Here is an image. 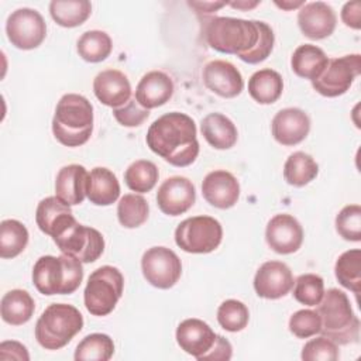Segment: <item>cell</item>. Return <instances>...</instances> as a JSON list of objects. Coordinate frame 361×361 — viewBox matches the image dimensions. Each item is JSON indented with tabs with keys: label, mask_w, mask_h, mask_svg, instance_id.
Segmentation results:
<instances>
[{
	"label": "cell",
	"mask_w": 361,
	"mask_h": 361,
	"mask_svg": "<svg viewBox=\"0 0 361 361\" xmlns=\"http://www.w3.org/2000/svg\"><path fill=\"white\" fill-rule=\"evenodd\" d=\"M149 149L173 166H189L199 155L196 124L185 113L172 111L158 117L145 137Z\"/></svg>",
	"instance_id": "obj_1"
},
{
	"label": "cell",
	"mask_w": 361,
	"mask_h": 361,
	"mask_svg": "<svg viewBox=\"0 0 361 361\" xmlns=\"http://www.w3.org/2000/svg\"><path fill=\"white\" fill-rule=\"evenodd\" d=\"M93 130V106L82 94H63L55 109L52 133L65 147L83 145Z\"/></svg>",
	"instance_id": "obj_2"
},
{
	"label": "cell",
	"mask_w": 361,
	"mask_h": 361,
	"mask_svg": "<svg viewBox=\"0 0 361 361\" xmlns=\"http://www.w3.org/2000/svg\"><path fill=\"white\" fill-rule=\"evenodd\" d=\"M262 23L234 17H212L206 20L203 34L214 51L241 56L255 47Z\"/></svg>",
	"instance_id": "obj_3"
},
{
	"label": "cell",
	"mask_w": 361,
	"mask_h": 361,
	"mask_svg": "<svg viewBox=\"0 0 361 361\" xmlns=\"http://www.w3.org/2000/svg\"><path fill=\"white\" fill-rule=\"evenodd\" d=\"M320 316V333L336 344L355 343L360 334V320L354 314L347 295L336 288L324 292L316 310Z\"/></svg>",
	"instance_id": "obj_4"
},
{
	"label": "cell",
	"mask_w": 361,
	"mask_h": 361,
	"mask_svg": "<svg viewBox=\"0 0 361 361\" xmlns=\"http://www.w3.org/2000/svg\"><path fill=\"white\" fill-rule=\"evenodd\" d=\"M82 279V262L66 254L42 255L32 268V282L37 290L47 296L73 293Z\"/></svg>",
	"instance_id": "obj_5"
},
{
	"label": "cell",
	"mask_w": 361,
	"mask_h": 361,
	"mask_svg": "<svg viewBox=\"0 0 361 361\" xmlns=\"http://www.w3.org/2000/svg\"><path fill=\"white\" fill-rule=\"evenodd\" d=\"M83 327L80 312L68 303L49 305L35 324V338L45 350L65 347Z\"/></svg>",
	"instance_id": "obj_6"
},
{
	"label": "cell",
	"mask_w": 361,
	"mask_h": 361,
	"mask_svg": "<svg viewBox=\"0 0 361 361\" xmlns=\"http://www.w3.org/2000/svg\"><path fill=\"white\" fill-rule=\"evenodd\" d=\"M124 276L111 265L94 269L86 283L83 299L87 312L93 316H107L123 295Z\"/></svg>",
	"instance_id": "obj_7"
},
{
	"label": "cell",
	"mask_w": 361,
	"mask_h": 361,
	"mask_svg": "<svg viewBox=\"0 0 361 361\" xmlns=\"http://www.w3.org/2000/svg\"><path fill=\"white\" fill-rule=\"evenodd\" d=\"M223 238L219 220L210 216L185 219L175 230L176 245L190 254H207L214 251Z\"/></svg>",
	"instance_id": "obj_8"
},
{
	"label": "cell",
	"mask_w": 361,
	"mask_h": 361,
	"mask_svg": "<svg viewBox=\"0 0 361 361\" xmlns=\"http://www.w3.org/2000/svg\"><path fill=\"white\" fill-rule=\"evenodd\" d=\"M361 72V55L351 54L329 59L322 75L312 80L313 89L326 97L344 94Z\"/></svg>",
	"instance_id": "obj_9"
},
{
	"label": "cell",
	"mask_w": 361,
	"mask_h": 361,
	"mask_svg": "<svg viewBox=\"0 0 361 361\" xmlns=\"http://www.w3.org/2000/svg\"><path fill=\"white\" fill-rule=\"evenodd\" d=\"M6 32L16 48L28 51L42 44L47 35V24L37 10L23 7L8 16Z\"/></svg>",
	"instance_id": "obj_10"
},
{
	"label": "cell",
	"mask_w": 361,
	"mask_h": 361,
	"mask_svg": "<svg viewBox=\"0 0 361 361\" xmlns=\"http://www.w3.org/2000/svg\"><path fill=\"white\" fill-rule=\"evenodd\" d=\"M141 269L148 283L158 289H169L179 281L182 264L172 250L151 247L141 258Z\"/></svg>",
	"instance_id": "obj_11"
},
{
	"label": "cell",
	"mask_w": 361,
	"mask_h": 361,
	"mask_svg": "<svg viewBox=\"0 0 361 361\" xmlns=\"http://www.w3.org/2000/svg\"><path fill=\"white\" fill-rule=\"evenodd\" d=\"M54 243L62 254L71 255L83 264L94 262L104 251V238L100 231L83 224H73Z\"/></svg>",
	"instance_id": "obj_12"
},
{
	"label": "cell",
	"mask_w": 361,
	"mask_h": 361,
	"mask_svg": "<svg viewBox=\"0 0 361 361\" xmlns=\"http://www.w3.org/2000/svg\"><path fill=\"white\" fill-rule=\"evenodd\" d=\"M196 200L195 185L185 176L165 179L157 192V203L162 213L179 216L188 212Z\"/></svg>",
	"instance_id": "obj_13"
},
{
	"label": "cell",
	"mask_w": 361,
	"mask_h": 361,
	"mask_svg": "<svg viewBox=\"0 0 361 361\" xmlns=\"http://www.w3.org/2000/svg\"><path fill=\"white\" fill-rule=\"evenodd\" d=\"M265 240L275 252L283 255L292 254L303 243V228L293 216L288 213L276 214L267 224Z\"/></svg>",
	"instance_id": "obj_14"
},
{
	"label": "cell",
	"mask_w": 361,
	"mask_h": 361,
	"mask_svg": "<svg viewBox=\"0 0 361 361\" xmlns=\"http://www.w3.org/2000/svg\"><path fill=\"white\" fill-rule=\"evenodd\" d=\"M293 283L292 271L281 261L264 262L254 276V289L258 296L265 299H279L288 295Z\"/></svg>",
	"instance_id": "obj_15"
},
{
	"label": "cell",
	"mask_w": 361,
	"mask_h": 361,
	"mask_svg": "<svg viewBox=\"0 0 361 361\" xmlns=\"http://www.w3.org/2000/svg\"><path fill=\"white\" fill-rule=\"evenodd\" d=\"M203 83L213 93L231 99L244 89V80L240 71L228 61L214 59L203 68Z\"/></svg>",
	"instance_id": "obj_16"
},
{
	"label": "cell",
	"mask_w": 361,
	"mask_h": 361,
	"mask_svg": "<svg viewBox=\"0 0 361 361\" xmlns=\"http://www.w3.org/2000/svg\"><path fill=\"white\" fill-rule=\"evenodd\" d=\"M35 221L39 230L52 237V240L62 235L78 223L72 214L71 206L56 196H48L38 203Z\"/></svg>",
	"instance_id": "obj_17"
},
{
	"label": "cell",
	"mask_w": 361,
	"mask_h": 361,
	"mask_svg": "<svg viewBox=\"0 0 361 361\" xmlns=\"http://www.w3.org/2000/svg\"><path fill=\"white\" fill-rule=\"evenodd\" d=\"M337 17L334 10L324 1H312L303 4L298 13V24L305 37L310 39H323L333 34Z\"/></svg>",
	"instance_id": "obj_18"
},
{
	"label": "cell",
	"mask_w": 361,
	"mask_h": 361,
	"mask_svg": "<svg viewBox=\"0 0 361 361\" xmlns=\"http://www.w3.org/2000/svg\"><path fill=\"white\" fill-rule=\"evenodd\" d=\"M202 193L207 203L217 209L233 207L240 197L237 178L224 169H216L206 175L202 183Z\"/></svg>",
	"instance_id": "obj_19"
},
{
	"label": "cell",
	"mask_w": 361,
	"mask_h": 361,
	"mask_svg": "<svg viewBox=\"0 0 361 361\" xmlns=\"http://www.w3.org/2000/svg\"><path fill=\"white\" fill-rule=\"evenodd\" d=\"M217 334L212 327L200 319H186L176 329V341L179 347L193 355L197 361L207 354L216 343Z\"/></svg>",
	"instance_id": "obj_20"
},
{
	"label": "cell",
	"mask_w": 361,
	"mask_h": 361,
	"mask_svg": "<svg viewBox=\"0 0 361 361\" xmlns=\"http://www.w3.org/2000/svg\"><path fill=\"white\" fill-rule=\"evenodd\" d=\"M272 135L275 141L290 147L302 142L310 130L309 116L296 107L279 110L272 118Z\"/></svg>",
	"instance_id": "obj_21"
},
{
	"label": "cell",
	"mask_w": 361,
	"mask_h": 361,
	"mask_svg": "<svg viewBox=\"0 0 361 361\" xmlns=\"http://www.w3.org/2000/svg\"><path fill=\"white\" fill-rule=\"evenodd\" d=\"M94 96L109 107H120L131 99V85L128 78L117 69H106L96 75L93 80Z\"/></svg>",
	"instance_id": "obj_22"
},
{
	"label": "cell",
	"mask_w": 361,
	"mask_h": 361,
	"mask_svg": "<svg viewBox=\"0 0 361 361\" xmlns=\"http://www.w3.org/2000/svg\"><path fill=\"white\" fill-rule=\"evenodd\" d=\"M173 90V80L169 75L162 71H151L138 82L135 89V100L148 110L155 109L169 102Z\"/></svg>",
	"instance_id": "obj_23"
},
{
	"label": "cell",
	"mask_w": 361,
	"mask_h": 361,
	"mask_svg": "<svg viewBox=\"0 0 361 361\" xmlns=\"http://www.w3.org/2000/svg\"><path fill=\"white\" fill-rule=\"evenodd\" d=\"M89 172L85 166L71 164L62 166L55 179V193L69 206L80 204L86 197Z\"/></svg>",
	"instance_id": "obj_24"
},
{
	"label": "cell",
	"mask_w": 361,
	"mask_h": 361,
	"mask_svg": "<svg viewBox=\"0 0 361 361\" xmlns=\"http://www.w3.org/2000/svg\"><path fill=\"white\" fill-rule=\"evenodd\" d=\"M86 196L96 206L113 204L120 196V183L117 176L107 168H93L87 179Z\"/></svg>",
	"instance_id": "obj_25"
},
{
	"label": "cell",
	"mask_w": 361,
	"mask_h": 361,
	"mask_svg": "<svg viewBox=\"0 0 361 361\" xmlns=\"http://www.w3.org/2000/svg\"><path fill=\"white\" fill-rule=\"evenodd\" d=\"M204 140L216 149H228L234 147L238 138L234 123L221 113L207 114L200 124Z\"/></svg>",
	"instance_id": "obj_26"
},
{
	"label": "cell",
	"mask_w": 361,
	"mask_h": 361,
	"mask_svg": "<svg viewBox=\"0 0 361 361\" xmlns=\"http://www.w3.org/2000/svg\"><path fill=\"white\" fill-rule=\"evenodd\" d=\"M327 62H329V58L324 54V51L312 44L299 45L293 51V55L290 58L292 71L299 78L309 79V80L317 79L324 71Z\"/></svg>",
	"instance_id": "obj_27"
},
{
	"label": "cell",
	"mask_w": 361,
	"mask_h": 361,
	"mask_svg": "<svg viewBox=\"0 0 361 361\" xmlns=\"http://www.w3.org/2000/svg\"><path fill=\"white\" fill-rule=\"evenodd\" d=\"M35 310V303L31 295L24 289H13L4 293L0 303L1 319L11 326L27 323Z\"/></svg>",
	"instance_id": "obj_28"
},
{
	"label": "cell",
	"mask_w": 361,
	"mask_h": 361,
	"mask_svg": "<svg viewBox=\"0 0 361 361\" xmlns=\"http://www.w3.org/2000/svg\"><path fill=\"white\" fill-rule=\"evenodd\" d=\"M283 90L282 76L269 68L257 71L248 80V93L259 104L275 103Z\"/></svg>",
	"instance_id": "obj_29"
},
{
	"label": "cell",
	"mask_w": 361,
	"mask_h": 361,
	"mask_svg": "<svg viewBox=\"0 0 361 361\" xmlns=\"http://www.w3.org/2000/svg\"><path fill=\"white\" fill-rule=\"evenodd\" d=\"M49 13L61 27L73 28L89 18L92 4L87 0H54L49 3Z\"/></svg>",
	"instance_id": "obj_30"
},
{
	"label": "cell",
	"mask_w": 361,
	"mask_h": 361,
	"mask_svg": "<svg viewBox=\"0 0 361 361\" xmlns=\"http://www.w3.org/2000/svg\"><path fill=\"white\" fill-rule=\"evenodd\" d=\"M319 173V165L312 155L296 151L288 157L283 165L285 180L296 188H302L312 182Z\"/></svg>",
	"instance_id": "obj_31"
},
{
	"label": "cell",
	"mask_w": 361,
	"mask_h": 361,
	"mask_svg": "<svg viewBox=\"0 0 361 361\" xmlns=\"http://www.w3.org/2000/svg\"><path fill=\"white\" fill-rule=\"evenodd\" d=\"M76 49L82 59H85L86 62L97 63L104 61L111 54L113 42L107 32L92 30L83 32L79 37Z\"/></svg>",
	"instance_id": "obj_32"
},
{
	"label": "cell",
	"mask_w": 361,
	"mask_h": 361,
	"mask_svg": "<svg viewBox=\"0 0 361 361\" xmlns=\"http://www.w3.org/2000/svg\"><path fill=\"white\" fill-rule=\"evenodd\" d=\"M28 244L27 227L14 219L3 220L0 224V257L14 258L20 255Z\"/></svg>",
	"instance_id": "obj_33"
},
{
	"label": "cell",
	"mask_w": 361,
	"mask_h": 361,
	"mask_svg": "<svg viewBox=\"0 0 361 361\" xmlns=\"http://www.w3.org/2000/svg\"><path fill=\"white\" fill-rule=\"evenodd\" d=\"M334 274L341 286L358 295L361 292V250L343 252L336 261Z\"/></svg>",
	"instance_id": "obj_34"
},
{
	"label": "cell",
	"mask_w": 361,
	"mask_h": 361,
	"mask_svg": "<svg viewBox=\"0 0 361 361\" xmlns=\"http://www.w3.org/2000/svg\"><path fill=\"white\" fill-rule=\"evenodd\" d=\"M114 354V343L110 336L92 333L86 336L75 350L76 361H109Z\"/></svg>",
	"instance_id": "obj_35"
},
{
	"label": "cell",
	"mask_w": 361,
	"mask_h": 361,
	"mask_svg": "<svg viewBox=\"0 0 361 361\" xmlns=\"http://www.w3.org/2000/svg\"><path fill=\"white\" fill-rule=\"evenodd\" d=\"M148 202L141 195L128 193L118 200L117 217L120 224L126 228H135L144 224L148 219Z\"/></svg>",
	"instance_id": "obj_36"
},
{
	"label": "cell",
	"mask_w": 361,
	"mask_h": 361,
	"mask_svg": "<svg viewBox=\"0 0 361 361\" xmlns=\"http://www.w3.org/2000/svg\"><path fill=\"white\" fill-rule=\"evenodd\" d=\"M159 172L154 162L147 159H138L133 162L124 173L126 185L138 193L149 192L158 180Z\"/></svg>",
	"instance_id": "obj_37"
},
{
	"label": "cell",
	"mask_w": 361,
	"mask_h": 361,
	"mask_svg": "<svg viewBox=\"0 0 361 361\" xmlns=\"http://www.w3.org/2000/svg\"><path fill=\"white\" fill-rule=\"evenodd\" d=\"M248 307L240 300L227 299L217 309V322L227 331H241L248 324Z\"/></svg>",
	"instance_id": "obj_38"
},
{
	"label": "cell",
	"mask_w": 361,
	"mask_h": 361,
	"mask_svg": "<svg viewBox=\"0 0 361 361\" xmlns=\"http://www.w3.org/2000/svg\"><path fill=\"white\" fill-rule=\"evenodd\" d=\"M324 295L323 278L316 274H303L298 276L293 288V298L306 306H316Z\"/></svg>",
	"instance_id": "obj_39"
},
{
	"label": "cell",
	"mask_w": 361,
	"mask_h": 361,
	"mask_svg": "<svg viewBox=\"0 0 361 361\" xmlns=\"http://www.w3.org/2000/svg\"><path fill=\"white\" fill-rule=\"evenodd\" d=\"M336 230L347 241L361 240V206H344L336 217Z\"/></svg>",
	"instance_id": "obj_40"
},
{
	"label": "cell",
	"mask_w": 361,
	"mask_h": 361,
	"mask_svg": "<svg viewBox=\"0 0 361 361\" xmlns=\"http://www.w3.org/2000/svg\"><path fill=\"white\" fill-rule=\"evenodd\" d=\"M320 316L316 310L302 309L295 312L289 319V330L298 338H309L320 333Z\"/></svg>",
	"instance_id": "obj_41"
},
{
	"label": "cell",
	"mask_w": 361,
	"mask_h": 361,
	"mask_svg": "<svg viewBox=\"0 0 361 361\" xmlns=\"http://www.w3.org/2000/svg\"><path fill=\"white\" fill-rule=\"evenodd\" d=\"M305 361H336L338 360V347L330 338L320 336L307 341L300 354Z\"/></svg>",
	"instance_id": "obj_42"
},
{
	"label": "cell",
	"mask_w": 361,
	"mask_h": 361,
	"mask_svg": "<svg viewBox=\"0 0 361 361\" xmlns=\"http://www.w3.org/2000/svg\"><path fill=\"white\" fill-rule=\"evenodd\" d=\"M274 42H275V35H274L272 28L267 23H262L261 34H259V38H258L255 47L238 58L251 65L259 63L271 55V52L274 49Z\"/></svg>",
	"instance_id": "obj_43"
},
{
	"label": "cell",
	"mask_w": 361,
	"mask_h": 361,
	"mask_svg": "<svg viewBox=\"0 0 361 361\" xmlns=\"http://www.w3.org/2000/svg\"><path fill=\"white\" fill-rule=\"evenodd\" d=\"M113 116L124 127H137L148 118L149 110L142 107L135 99H130L126 104L113 109Z\"/></svg>",
	"instance_id": "obj_44"
},
{
	"label": "cell",
	"mask_w": 361,
	"mask_h": 361,
	"mask_svg": "<svg viewBox=\"0 0 361 361\" xmlns=\"http://www.w3.org/2000/svg\"><path fill=\"white\" fill-rule=\"evenodd\" d=\"M231 353H233V347L230 344V341L227 338H224L223 336H219L216 337V343L212 347V350L204 354L202 357L200 361H212V360H221V361H227L231 358Z\"/></svg>",
	"instance_id": "obj_45"
},
{
	"label": "cell",
	"mask_w": 361,
	"mask_h": 361,
	"mask_svg": "<svg viewBox=\"0 0 361 361\" xmlns=\"http://www.w3.org/2000/svg\"><path fill=\"white\" fill-rule=\"evenodd\" d=\"M341 20L347 27L360 30V27H361V1L354 0V1L345 3L341 10Z\"/></svg>",
	"instance_id": "obj_46"
},
{
	"label": "cell",
	"mask_w": 361,
	"mask_h": 361,
	"mask_svg": "<svg viewBox=\"0 0 361 361\" xmlns=\"http://www.w3.org/2000/svg\"><path fill=\"white\" fill-rule=\"evenodd\" d=\"M1 360H24L28 361L30 355L27 348L18 341H3L0 344Z\"/></svg>",
	"instance_id": "obj_47"
},
{
	"label": "cell",
	"mask_w": 361,
	"mask_h": 361,
	"mask_svg": "<svg viewBox=\"0 0 361 361\" xmlns=\"http://www.w3.org/2000/svg\"><path fill=\"white\" fill-rule=\"evenodd\" d=\"M227 4L228 3L226 1H189V6L193 7L197 13H213Z\"/></svg>",
	"instance_id": "obj_48"
},
{
	"label": "cell",
	"mask_w": 361,
	"mask_h": 361,
	"mask_svg": "<svg viewBox=\"0 0 361 361\" xmlns=\"http://www.w3.org/2000/svg\"><path fill=\"white\" fill-rule=\"evenodd\" d=\"M228 4L238 10H250V8H254L255 6H258L259 1H231Z\"/></svg>",
	"instance_id": "obj_49"
},
{
	"label": "cell",
	"mask_w": 361,
	"mask_h": 361,
	"mask_svg": "<svg viewBox=\"0 0 361 361\" xmlns=\"http://www.w3.org/2000/svg\"><path fill=\"white\" fill-rule=\"evenodd\" d=\"M275 4L278 6V7H281V8H283V10H292V8H296V7H299V6H303L305 3L302 1V0H299V1H275Z\"/></svg>",
	"instance_id": "obj_50"
}]
</instances>
